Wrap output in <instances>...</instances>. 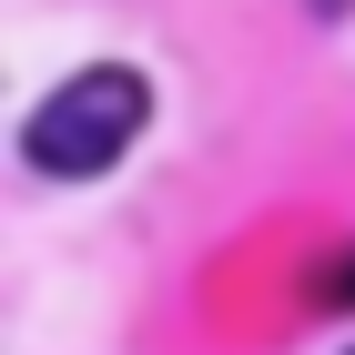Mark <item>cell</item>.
<instances>
[{
	"label": "cell",
	"mask_w": 355,
	"mask_h": 355,
	"mask_svg": "<svg viewBox=\"0 0 355 355\" xmlns=\"http://www.w3.org/2000/svg\"><path fill=\"white\" fill-rule=\"evenodd\" d=\"M142 132H153V82H142L132 61H82L61 92L31 102L21 153H31V173H51V183H92V173H112Z\"/></svg>",
	"instance_id": "6da1fadb"
},
{
	"label": "cell",
	"mask_w": 355,
	"mask_h": 355,
	"mask_svg": "<svg viewBox=\"0 0 355 355\" xmlns=\"http://www.w3.org/2000/svg\"><path fill=\"white\" fill-rule=\"evenodd\" d=\"M315 304H325V315H345V304H355V254H335V264L315 274Z\"/></svg>",
	"instance_id": "7a4b0ae2"
},
{
	"label": "cell",
	"mask_w": 355,
	"mask_h": 355,
	"mask_svg": "<svg viewBox=\"0 0 355 355\" xmlns=\"http://www.w3.org/2000/svg\"><path fill=\"white\" fill-rule=\"evenodd\" d=\"M304 10H315V21H335V10H345V0H304Z\"/></svg>",
	"instance_id": "3957f363"
}]
</instances>
